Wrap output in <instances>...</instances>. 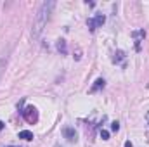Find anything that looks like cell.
Listing matches in <instances>:
<instances>
[{
  "label": "cell",
  "instance_id": "8992f818",
  "mask_svg": "<svg viewBox=\"0 0 149 147\" xmlns=\"http://www.w3.org/2000/svg\"><path fill=\"white\" fill-rule=\"evenodd\" d=\"M104 83H106V81H104L102 78H97V80L94 81V85L90 87V90H88V92H90V94H95L97 90H101V88H104Z\"/></svg>",
  "mask_w": 149,
  "mask_h": 147
},
{
  "label": "cell",
  "instance_id": "7c38bea8",
  "mask_svg": "<svg viewBox=\"0 0 149 147\" xmlns=\"http://www.w3.org/2000/svg\"><path fill=\"white\" fill-rule=\"evenodd\" d=\"M118 128H120V125H118L116 121H114V123H111V130H113V132H118Z\"/></svg>",
  "mask_w": 149,
  "mask_h": 147
},
{
  "label": "cell",
  "instance_id": "30bf717a",
  "mask_svg": "<svg viewBox=\"0 0 149 147\" xmlns=\"http://www.w3.org/2000/svg\"><path fill=\"white\" fill-rule=\"evenodd\" d=\"M101 139H102V140H108V139H109V133H108L106 130H101Z\"/></svg>",
  "mask_w": 149,
  "mask_h": 147
},
{
  "label": "cell",
  "instance_id": "4fadbf2b",
  "mask_svg": "<svg viewBox=\"0 0 149 147\" xmlns=\"http://www.w3.org/2000/svg\"><path fill=\"white\" fill-rule=\"evenodd\" d=\"M125 147H132V144L130 142H125Z\"/></svg>",
  "mask_w": 149,
  "mask_h": 147
},
{
  "label": "cell",
  "instance_id": "5bb4252c",
  "mask_svg": "<svg viewBox=\"0 0 149 147\" xmlns=\"http://www.w3.org/2000/svg\"><path fill=\"white\" fill-rule=\"evenodd\" d=\"M2 128H3V123H2V121H0V130H2Z\"/></svg>",
  "mask_w": 149,
  "mask_h": 147
},
{
  "label": "cell",
  "instance_id": "2e32d148",
  "mask_svg": "<svg viewBox=\"0 0 149 147\" xmlns=\"http://www.w3.org/2000/svg\"><path fill=\"white\" fill-rule=\"evenodd\" d=\"M148 125H149V112H148Z\"/></svg>",
  "mask_w": 149,
  "mask_h": 147
},
{
  "label": "cell",
  "instance_id": "277c9868",
  "mask_svg": "<svg viewBox=\"0 0 149 147\" xmlns=\"http://www.w3.org/2000/svg\"><path fill=\"white\" fill-rule=\"evenodd\" d=\"M63 135H64V139H68L70 142H76V132H74L73 126H64V128H63Z\"/></svg>",
  "mask_w": 149,
  "mask_h": 147
},
{
  "label": "cell",
  "instance_id": "9a60e30c",
  "mask_svg": "<svg viewBox=\"0 0 149 147\" xmlns=\"http://www.w3.org/2000/svg\"><path fill=\"white\" fill-rule=\"evenodd\" d=\"M54 147H63V146H59V144H56V146H54Z\"/></svg>",
  "mask_w": 149,
  "mask_h": 147
},
{
  "label": "cell",
  "instance_id": "e0dca14e",
  "mask_svg": "<svg viewBox=\"0 0 149 147\" xmlns=\"http://www.w3.org/2000/svg\"><path fill=\"white\" fill-rule=\"evenodd\" d=\"M9 147H10V146H9Z\"/></svg>",
  "mask_w": 149,
  "mask_h": 147
},
{
  "label": "cell",
  "instance_id": "8fae6325",
  "mask_svg": "<svg viewBox=\"0 0 149 147\" xmlns=\"http://www.w3.org/2000/svg\"><path fill=\"white\" fill-rule=\"evenodd\" d=\"M5 64H7V61H5V59H2V61H0V76H2L3 69H5Z\"/></svg>",
  "mask_w": 149,
  "mask_h": 147
},
{
  "label": "cell",
  "instance_id": "3957f363",
  "mask_svg": "<svg viewBox=\"0 0 149 147\" xmlns=\"http://www.w3.org/2000/svg\"><path fill=\"white\" fill-rule=\"evenodd\" d=\"M104 21H106L104 14H95L94 17H90V19L87 21V26H88V30H90V31H95L99 26H102V24H104Z\"/></svg>",
  "mask_w": 149,
  "mask_h": 147
},
{
  "label": "cell",
  "instance_id": "ba28073f",
  "mask_svg": "<svg viewBox=\"0 0 149 147\" xmlns=\"http://www.w3.org/2000/svg\"><path fill=\"white\" fill-rule=\"evenodd\" d=\"M121 59H125V52L123 50H118V52H114V57H113V62L114 64H118Z\"/></svg>",
  "mask_w": 149,
  "mask_h": 147
},
{
  "label": "cell",
  "instance_id": "6da1fadb",
  "mask_svg": "<svg viewBox=\"0 0 149 147\" xmlns=\"http://www.w3.org/2000/svg\"><path fill=\"white\" fill-rule=\"evenodd\" d=\"M54 7H56V2H43V3L40 5L37 16H35V21H33V30H31V35H33L35 40L40 38L42 31H43V28L47 26L49 16H50V12H52Z\"/></svg>",
  "mask_w": 149,
  "mask_h": 147
},
{
  "label": "cell",
  "instance_id": "5b68a950",
  "mask_svg": "<svg viewBox=\"0 0 149 147\" xmlns=\"http://www.w3.org/2000/svg\"><path fill=\"white\" fill-rule=\"evenodd\" d=\"M132 37L135 38V50H141V42H142V38L146 37L144 30H137V31H134Z\"/></svg>",
  "mask_w": 149,
  "mask_h": 147
},
{
  "label": "cell",
  "instance_id": "7a4b0ae2",
  "mask_svg": "<svg viewBox=\"0 0 149 147\" xmlns=\"http://www.w3.org/2000/svg\"><path fill=\"white\" fill-rule=\"evenodd\" d=\"M21 116H23L30 125H33V123L38 121V111H37V107H33V106H26L24 109L21 111Z\"/></svg>",
  "mask_w": 149,
  "mask_h": 147
},
{
  "label": "cell",
  "instance_id": "9c48e42d",
  "mask_svg": "<svg viewBox=\"0 0 149 147\" xmlns=\"http://www.w3.org/2000/svg\"><path fill=\"white\" fill-rule=\"evenodd\" d=\"M57 50L63 52V54L68 52V49H66V42H64V40H57Z\"/></svg>",
  "mask_w": 149,
  "mask_h": 147
},
{
  "label": "cell",
  "instance_id": "52a82bcc",
  "mask_svg": "<svg viewBox=\"0 0 149 147\" xmlns=\"http://www.w3.org/2000/svg\"><path fill=\"white\" fill-rule=\"evenodd\" d=\"M19 139H23V140H33V133L30 130H23V132H19Z\"/></svg>",
  "mask_w": 149,
  "mask_h": 147
}]
</instances>
